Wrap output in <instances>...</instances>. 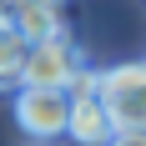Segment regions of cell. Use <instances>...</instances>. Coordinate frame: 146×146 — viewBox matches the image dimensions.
<instances>
[{
  "label": "cell",
  "mask_w": 146,
  "mask_h": 146,
  "mask_svg": "<svg viewBox=\"0 0 146 146\" xmlns=\"http://www.w3.org/2000/svg\"><path fill=\"white\" fill-rule=\"evenodd\" d=\"M30 50H35V45H30L20 30H10V25H5V35H0V81H5L10 91H20V86H25Z\"/></svg>",
  "instance_id": "cell-6"
},
{
  "label": "cell",
  "mask_w": 146,
  "mask_h": 146,
  "mask_svg": "<svg viewBox=\"0 0 146 146\" xmlns=\"http://www.w3.org/2000/svg\"><path fill=\"white\" fill-rule=\"evenodd\" d=\"M111 146H146V131H121Z\"/></svg>",
  "instance_id": "cell-7"
},
{
  "label": "cell",
  "mask_w": 146,
  "mask_h": 146,
  "mask_svg": "<svg viewBox=\"0 0 146 146\" xmlns=\"http://www.w3.org/2000/svg\"><path fill=\"white\" fill-rule=\"evenodd\" d=\"M20 5H35V0H5V10H20Z\"/></svg>",
  "instance_id": "cell-8"
},
{
  "label": "cell",
  "mask_w": 146,
  "mask_h": 146,
  "mask_svg": "<svg viewBox=\"0 0 146 146\" xmlns=\"http://www.w3.org/2000/svg\"><path fill=\"white\" fill-rule=\"evenodd\" d=\"M86 71L81 66V50L71 45V35H56L30 50V71H25V86H45V91H66L76 76Z\"/></svg>",
  "instance_id": "cell-3"
},
{
  "label": "cell",
  "mask_w": 146,
  "mask_h": 146,
  "mask_svg": "<svg viewBox=\"0 0 146 146\" xmlns=\"http://www.w3.org/2000/svg\"><path fill=\"white\" fill-rule=\"evenodd\" d=\"M15 121L35 141L71 136V96L66 91H45V86H20L15 91Z\"/></svg>",
  "instance_id": "cell-1"
},
{
  "label": "cell",
  "mask_w": 146,
  "mask_h": 146,
  "mask_svg": "<svg viewBox=\"0 0 146 146\" xmlns=\"http://www.w3.org/2000/svg\"><path fill=\"white\" fill-rule=\"evenodd\" d=\"M101 101L111 106L121 131H146V60H126L106 71Z\"/></svg>",
  "instance_id": "cell-2"
},
{
  "label": "cell",
  "mask_w": 146,
  "mask_h": 146,
  "mask_svg": "<svg viewBox=\"0 0 146 146\" xmlns=\"http://www.w3.org/2000/svg\"><path fill=\"white\" fill-rule=\"evenodd\" d=\"M71 136L81 146H111L121 136V126L111 116V106L96 96V101H71Z\"/></svg>",
  "instance_id": "cell-5"
},
{
  "label": "cell",
  "mask_w": 146,
  "mask_h": 146,
  "mask_svg": "<svg viewBox=\"0 0 146 146\" xmlns=\"http://www.w3.org/2000/svg\"><path fill=\"white\" fill-rule=\"evenodd\" d=\"M5 25L20 30L30 45H45L66 35V20H60V0H35V5H20V10H5Z\"/></svg>",
  "instance_id": "cell-4"
}]
</instances>
